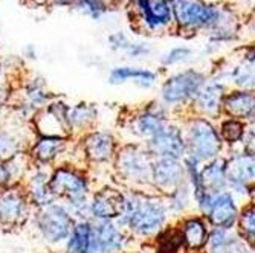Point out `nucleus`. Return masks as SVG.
Listing matches in <instances>:
<instances>
[{
    "label": "nucleus",
    "mask_w": 255,
    "mask_h": 253,
    "mask_svg": "<svg viewBox=\"0 0 255 253\" xmlns=\"http://www.w3.org/2000/svg\"><path fill=\"white\" fill-rule=\"evenodd\" d=\"M115 221L124 227L131 238H156L170 221L165 197L157 192L124 189L123 211Z\"/></svg>",
    "instance_id": "f257e3e1"
},
{
    "label": "nucleus",
    "mask_w": 255,
    "mask_h": 253,
    "mask_svg": "<svg viewBox=\"0 0 255 253\" xmlns=\"http://www.w3.org/2000/svg\"><path fill=\"white\" fill-rule=\"evenodd\" d=\"M174 15V29L179 34L196 35L211 32L222 28L226 21L234 18V11L206 0H170Z\"/></svg>",
    "instance_id": "f03ea898"
},
{
    "label": "nucleus",
    "mask_w": 255,
    "mask_h": 253,
    "mask_svg": "<svg viewBox=\"0 0 255 253\" xmlns=\"http://www.w3.org/2000/svg\"><path fill=\"white\" fill-rule=\"evenodd\" d=\"M153 162L154 157L144 144L124 142L112 164L113 175L123 189L154 192L151 183Z\"/></svg>",
    "instance_id": "7ed1b4c3"
},
{
    "label": "nucleus",
    "mask_w": 255,
    "mask_h": 253,
    "mask_svg": "<svg viewBox=\"0 0 255 253\" xmlns=\"http://www.w3.org/2000/svg\"><path fill=\"white\" fill-rule=\"evenodd\" d=\"M182 128L188 157H193L199 164L205 165L220 156H225L226 147L214 121L188 114L182 121Z\"/></svg>",
    "instance_id": "20e7f679"
},
{
    "label": "nucleus",
    "mask_w": 255,
    "mask_h": 253,
    "mask_svg": "<svg viewBox=\"0 0 255 253\" xmlns=\"http://www.w3.org/2000/svg\"><path fill=\"white\" fill-rule=\"evenodd\" d=\"M210 80V75L199 69H183L174 72L162 81L159 87V102L165 105L171 113L190 108L191 102Z\"/></svg>",
    "instance_id": "39448f33"
},
{
    "label": "nucleus",
    "mask_w": 255,
    "mask_h": 253,
    "mask_svg": "<svg viewBox=\"0 0 255 253\" xmlns=\"http://www.w3.org/2000/svg\"><path fill=\"white\" fill-rule=\"evenodd\" d=\"M75 223L77 221L69 214L64 203L55 201L46 208L35 209L29 224L46 246L63 247L72 234Z\"/></svg>",
    "instance_id": "423d86ee"
},
{
    "label": "nucleus",
    "mask_w": 255,
    "mask_h": 253,
    "mask_svg": "<svg viewBox=\"0 0 255 253\" xmlns=\"http://www.w3.org/2000/svg\"><path fill=\"white\" fill-rule=\"evenodd\" d=\"M51 189L58 201H71L90 197L94 192L92 177L81 165L63 162L52 168Z\"/></svg>",
    "instance_id": "0eeeda50"
},
{
    "label": "nucleus",
    "mask_w": 255,
    "mask_h": 253,
    "mask_svg": "<svg viewBox=\"0 0 255 253\" xmlns=\"http://www.w3.org/2000/svg\"><path fill=\"white\" fill-rule=\"evenodd\" d=\"M77 153L84 167H106L112 165L121 147L118 137L109 130H94L78 137Z\"/></svg>",
    "instance_id": "6e6552de"
},
{
    "label": "nucleus",
    "mask_w": 255,
    "mask_h": 253,
    "mask_svg": "<svg viewBox=\"0 0 255 253\" xmlns=\"http://www.w3.org/2000/svg\"><path fill=\"white\" fill-rule=\"evenodd\" d=\"M228 151V189L245 206L249 203L251 191L255 186V154L242 147Z\"/></svg>",
    "instance_id": "1a4fd4ad"
},
{
    "label": "nucleus",
    "mask_w": 255,
    "mask_h": 253,
    "mask_svg": "<svg viewBox=\"0 0 255 253\" xmlns=\"http://www.w3.org/2000/svg\"><path fill=\"white\" fill-rule=\"evenodd\" d=\"M171 121V111L159 101H153L136 110L126 121L124 128L131 137L130 142L145 144Z\"/></svg>",
    "instance_id": "9d476101"
},
{
    "label": "nucleus",
    "mask_w": 255,
    "mask_h": 253,
    "mask_svg": "<svg viewBox=\"0 0 255 253\" xmlns=\"http://www.w3.org/2000/svg\"><path fill=\"white\" fill-rule=\"evenodd\" d=\"M34 211L21 185L0 189V231L12 232L29 224Z\"/></svg>",
    "instance_id": "9b49d317"
},
{
    "label": "nucleus",
    "mask_w": 255,
    "mask_h": 253,
    "mask_svg": "<svg viewBox=\"0 0 255 253\" xmlns=\"http://www.w3.org/2000/svg\"><path fill=\"white\" fill-rule=\"evenodd\" d=\"M75 139L61 136H40L34 134L28 148V156L32 165L54 168L58 164L67 162V156L75 150Z\"/></svg>",
    "instance_id": "f8f14e48"
},
{
    "label": "nucleus",
    "mask_w": 255,
    "mask_h": 253,
    "mask_svg": "<svg viewBox=\"0 0 255 253\" xmlns=\"http://www.w3.org/2000/svg\"><path fill=\"white\" fill-rule=\"evenodd\" d=\"M136 23L147 34H165L174 29V15L170 0H136Z\"/></svg>",
    "instance_id": "ddd939ff"
},
{
    "label": "nucleus",
    "mask_w": 255,
    "mask_h": 253,
    "mask_svg": "<svg viewBox=\"0 0 255 253\" xmlns=\"http://www.w3.org/2000/svg\"><path fill=\"white\" fill-rule=\"evenodd\" d=\"M69 110H71V104L57 96L51 104L35 114L31 122L32 133L40 136H61L74 139L71 127H69Z\"/></svg>",
    "instance_id": "4468645a"
},
{
    "label": "nucleus",
    "mask_w": 255,
    "mask_h": 253,
    "mask_svg": "<svg viewBox=\"0 0 255 253\" xmlns=\"http://www.w3.org/2000/svg\"><path fill=\"white\" fill-rule=\"evenodd\" d=\"M145 148L154 159H179L187 157V142H185L182 122L171 121L147 141Z\"/></svg>",
    "instance_id": "2eb2a0df"
},
{
    "label": "nucleus",
    "mask_w": 255,
    "mask_h": 253,
    "mask_svg": "<svg viewBox=\"0 0 255 253\" xmlns=\"http://www.w3.org/2000/svg\"><path fill=\"white\" fill-rule=\"evenodd\" d=\"M242 208V203L234 197V194L226 189L217 194H211L210 203H208L202 217L206 218L211 227L237 229Z\"/></svg>",
    "instance_id": "dca6fc26"
},
{
    "label": "nucleus",
    "mask_w": 255,
    "mask_h": 253,
    "mask_svg": "<svg viewBox=\"0 0 255 253\" xmlns=\"http://www.w3.org/2000/svg\"><path fill=\"white\" fill-rule=\"evenodd\" d=\"M229 87L216 80L211 78L206 81V84L202 87V90L197 93L194 101L191 102L188 113L193 116H200L206 119H222L223 118V101L228 93Z\"/></svg>",
    "instance_id": "f3484780"
},
{
    "label": "nucleus",
    "mask_w": 255,
    "mask_h": 253,
    "mask_svg": "<svg viewBox=\"0 0 255 253\" xmlns=\"http://www.w3.org/2000/svg\"><path fill=\"white\" fill-rule=\"evenodd\" d=\"M151 183L154 192L160 195H168L183 183H187V172H185L183 160L179 159H154Z\"/></svg>",
    "instance_id": "a211bd4d"
},
{
    "label": "nucleus",
    "mask_w": 255,
    "mask_h": 253,
    "mask_svg": "<svg viewBox=\"0 0 255 253\" xmlns=\"http://www.w3.org/2000/svg\"><path fill=\"white\" fill-rule=\"evenodd\" d=\"M90 220L92 221H115L123 211L124 189L117 186H103L90 194Z\"/></svg>",
    "instance_id": "6ab92c4d"
},
{
    "label": "nucleus",
    "mask_w": 255,
    "mask_h": 253,
    "mask_svg": "<svg viewBox=\"0 0 255 253\" xmlns=\"http://www.w3.org/2000/svg\"><path fill=\"white\" fill-rule=\"evenodd\" d=\"M51 172L52 168L49 167L32 165L21 183V186L25 189L29 201L32 203L34 209H41L58 201L51 189Z\"/></svg>",
    "instance_id": "aec40b11"
},
{
    "label": "nucleus",
    "mask_w": 255,
    "mask_h": 253,
    "mask_svg": "<svg viewBox=\"0 0 255 253\" xmlns=\"http://www.w3.org/2000/svg\"><path fill=\"white\" fill-rule=\"evenodd\" d=\"M34 137L32 128L18 121L0 125V160H9L26 154Z\"/></svg>",
    "instance_id": "412c9836"
},
{
    "label": "nucleus",
    "mask_w": 255,
    "mask_h": 253,
    "mask_svg": "<svg viewBox=\"0 0 255 253\" xmlns=\"http://www.w3.org/2000/svg\"><path fill=\"white\" fill-rule=\"evenodd\" d=\"M98 253H126L131 237L117 221H94Z\"/></svg>",
    "instance_id": "4be33fe9"
},
{
    "label": "nucleus",
    "mask_w": 255,
    "mask_h": 253,
    "mask_svg": "<svg viewBox=\"0 0 255 253\" xmlns=\"http://www.w3.org/2000/svg\"><path fill=\"white\" fill-rule=\"evenodd\" d=\"M179 232L187 252H203L210 240L211 226L202 215H188L179 221Z\"/></svg>",
    "instance_id": "5701e85b"
},
{
    "label": "nucleus",
    "mask_w": 255,
    "mask_h": 253,
    "mask_svg": "<svg viewBox=\"0 0 255 253\" xmlns=\"http://www.w3.org/2000/svg\"><path fill=\"white\" fill-rule=\"evenodd\" d=\"M223 116L251 124L255 121V90L231 88L223 101Z\"/></svg>",
    "instance_id": "b1692460"
},
{
    "label": "nucleus",
    "mask_w": 255,
    "mask_h": 253,
    "mask_svg": "<svg viewBox=\"0 0 255 253\" xmlns=\"http://www.w3.org/2000/svg\"><path fill=\"white\" fill-rule=\"evenodd\" d=\"M107 80L112 85H123L131 83L137 87L148 90L159 83V72L139 66H117L109 72Z\"/></svg>",
    "instance_id": "393cba45"
},
{
    "label": "nucleus",
    "mask_w": 255,
    "mask_h": 253,
    "mask_svg": "<svg viewBox=\"0 0 255 253\" xmlns=\"http://www.w3.org/2000/svg\"><path fill=\"white\" fill-rule=\"evenodd\" d=\"M100 121V108L92 102H77L71 104L69 110V127L74 139L84 136L89 131L97 130Z\"/></svg>",
    "instance_id": "a878e982"
},
{
    "label": "nucleus",
    "mask_w": 255,
    "mask_h": 253,
    "mask_svg": "<svg viewBox=\"0 0 255 253\" xmlns=\"http://www.w3.org/2000/svg\"><path fill=\"white\" fill-rule=\"evenodd\" d=\"M249 246L245 243L237 229L211 227L206 253H245Z\"/></svg>",
    "instance_id": "bb28decb"
},
{
    "label": "nucleus",
    "mask_w": 255,
    "mask_h": 253,
    "mask_svg": "<svg viewBox=\"0 0 255 253\" xmlns=\"http://www.w3.org/2000/svg\"><path fill=\"white\" fill-rule=\"evenodd\" d=\"M63 253H98L94 221H78L63 246Z\"/></svg>",
    "instance_id": "cd10ccee"
},
{
    "label": "nucleus",
    "mask_w": 255,
    "mask_h": 253,
    "mask_svg": "<svg viewBox=\"0 0 255 253\" xmlns=\"http://www.w3.org/2000/svg\"><path fill=\"white\" fill-rule=\"evenodd\" d=\"M31 167L32 162L28 154H21L9 160H0V189L21 185Z\"/></svg>",
    "instance_id": "c85d7f7f"
},
{
    "label": "nucleus",
    "mask_w": 255,
    "mask_h": 253,
    "mask_svg": "<svg viewBox=\"0 0 255 253\" xmlns=\"http://www.w3.org/2000/svg\"><path fill=\"white\" fill-rule=\"evenodd\" d=\"M57 96L48 88L46 81L40 77H34L26 80V83L21 85V96L20 101L28 104L37 113L43 110L48 104H51Z\"/></svg>",
    "instance_id": "c756f323"
},
{
    "label": "nucleus",
    "mask_w": 255,
    "mask_h": 253,
    "mask_svg": "<svg viewBox=\"0 0 255 253\" xmlns=\"http://www.w3.org/2000/svg\"><path fill=\"white\" fill-rule=\"evenodd\" d=\"M202 180L208 192L217 194L228 189V159L220 156L202 165Z\"/></svg>",
    "instance_id": "7c9ffc66"
},
{
    "label": "nucleus",
    "mask_w": 255,
    "mask_h": 253,
    "mask_svg": "<svg viewBox=\"0 0 255 253\" xmlns=\"http://www.w3.org/2000/svg\"><path fill=\"white\" fill-rule=\"evenodd\" d=\"M165 203L168 208L170 218H183V215L187 214L191 206L194 204V197L191 192V188L188 183H183L182 186L174 189L171 194L165 195Z\"/></svg>",
    "instance_id": "2f4dec72"
},
{
    "label": "nucleus",
    "mask_w": 255,
    "mask_h": 253,
    "mask_svg": "<svg viewBox=\"0 0 255 253\" xmlns=\"http://www.w3.org/2000/svg\"><path fill=\"white\" fill-rule=\"evenodd\" d=\"M217 127H219V133H220V137H222L226 150H234V148L242 147L248 124L233 119V118L223 116Z\"/></svg>",
    "instance_id": "473e14b6"
},
{
    "label": "nucleus",
    "mask_w": 255,
    "mask_h": 253,
    "mask_svg": "<svg viewBox=\"0 0 255 253\" xmlns=\"http://www.w3.org/2000/svg\"><path fill=\"white\" fill-rule=\"evenodd\" d=\"M237 231L245 243L251 249H255V204L248 203L242 208Z\"/></svg>",
    "instance_id": "72a5a7b5"
},
{
    "label": "nucleus",
    "mask_w": 255,
    "mask_h": 253,
    "mask_svg": "<svg viewBox=\"0 0 255 253\" xmlns=\"http://www.w3.org/2000/svg\"><path fill=\"white\" fill-rule=\"evenodd\" d=\"M118 3H121V0H75L72 6L90 18L101 20L113 5Z\"/></svg>",
    "instance_id": "f704fd0d"
},
{
    "label": "nucleus",
    "mask_w": 255,
    "mask_h": 253,
    "mask_svg": "<svg viewBox=\"0 0 255 253\" xmlns=\"http://www.w3.org/2000/svg\"><path fill=\"white\" fill-rule=\"evenodd\" d=\"M180 250H185V247L177 227H165L156 237V253H179Z\"/></svg>",
    "instance_id": "c9c22d12"
},
{
    "label": "nucleus",
    "mask_w": 255,
    "mask_h": 253,
    "mask_svg": "<svg viewBox=\"0 0 255 253\" xmlns=\"http://www.w3.org/2000/svg\"><path fill=\"white\" fill-rule=\"evenodd\" d=\"M194 58V51L190 46H174L168 49L164 55L160 57L162 67H176L180 64H187Z\"/></svg>",
    "instance_id": "e433bc0d"
},
{
    "label": "nucleus",
    "mask_w": 255,
    "mask_h": 253,
    "mask_svg": "<svg viewBox=\"0 0 255 253\" xmlns=\"http://www.w3.org/2000/svg\"><path fill=\"white\" fill-rule=\"evenodd\" d=\"M89 198L90 197L77 198V200H71V201H64L66 209L69 211V214L72 215V218L77 223L78 221H89L90 220V201H89Z\"/></svg>",
    "instance_id": "4c0bfd02"
},
{
    "label": "nucleus",
    "mask_w": 255,
    "mask_h": 253,
    "mask_svg": "<svg viewBox=\"0 0 255 253\" xmlns=\"http://www.w3.org/2000/svg\"><path fill=\"white\" fill-rule=\"evenodd\" d=\"M151 46L148 43H142V41H130V44L127 46V49L124 51V55L128 60H141V58H147L151 54Z\"/></svg>",
    "instance_id": "58836bf2"
},
{
    "label": "nucleus",
    "mask_w": 255,
    "mask_h": 253,
    "mask_svg": "<svg viewBox=\"0 0 255 253\" xmlns=\"http://www.w3.org/2000/svg\"><path fill=\"white\" fill-rule=\"evenodd\" d=\"M130 41L131 40L124 32H121V31H117V32L110 34L109 38H107V43L110 46V49L113 52H120V54H124V51L127 49V46L130 44Z\"/></svg>",
    "instance_id": "ea45409f"
},
{
    "label": "nucleus",
    "mask_w": 255,
    "mask_h": 253,
    "mask_svg": "<svg viewBox=\"0 0 255 253\" xmlns=\"http://www.w3.org/2000/svg\"><path fill=\"white\" fill-rule=\"evenodd\" d=\"M242 148L251 154H255V121L248 124L246 133H245V139L242 142Z\"/></svg>",
    "instance_id": "a19ab883"
},
{
    "label": "nucleus",
    "mask_w": 255,
    "mask_h": 253,
    "mask_svg": "<svg viewBox=\"0 0 255 253\" xmlns=\"http://www.w3.org/2000/svg\"><path fill=\"white\" fill-rule=\"evenodd\" d=\"M12 98V87L8 84V81L0 83V105H5L11 101Z\"/></svg>",
    "instance_id": "79ce46f5"
},
{
    "label": "nucleus",
    "mask_w": 255,
    "mask_h": 253,
    "mask_svg": "<svg viewBox=\"0 0 255 253\" xmlns=\"http://www.w3.org/2000/svg\"><path fill=\"white\" fill-rule=\"evenodd\" d=\"M46 2L51 5H55V6H71V5H74L75 0H46Z\"/></svg>",
    "instance_id": "37998d69"
},
{
    "label": "nucleus",
    "mask_w": 255,
    "mask_h": 253,
    "mask_svg": "<svg viewBox=\"0 0 255 253\" xmlns=\"http://www.w3.org/2000/svg\"><path fill=\"white\" fill-rule=\"evenodd\" d=\"M25 55H26L28 58H31V60L37 58V52H35V49L32 48V46H28V48L25 49Z\"/></svg>",
    "instance_id": "c03bdc74"
},
{
    "label": "nucleus",
    "mask_w": 255,
    "mask_h": 253,
    "mask_svg": "<svg viewBox=\"0 0 255 253\" xmlns=\"http://www.w3.org/2000/svg\"><path fill=\"white\" fill-rule=\"evenodd\" d=\"M6 78H5V67H3V63L0 61V83L2 81H5Z\"/></svg>",
    "instance_id": "a18cd8bd"
},
{
    "label": "nucleus",
    "mask_w": 255,
    "mask_h": 253,
    "mask_svg": "<svg viewBox=\"0 0 255 253\" xmlns=\"http://www.w3.org/2000/svg\"><path fill=\"white\" fill-rule=\"evenodd\" d=\"M249 203H252V204H255V186L252 188V191H251V197H249Z\"/></svg>",
    "instance_id": "49530a36"
},
{
    "label": "nucleus",
    "mask_w": 255,
    "mask_h": 253,
    "mask_svg": "<svg viewBox=\"0 0 255 253\" xmlns=\"http://www.w3.org/2000/svg\"><path fill=\"white\" fill-rule=\"evenodd\" d=\"M245 253H255V249H251V247H249Z\"/></svg>",
    "instance_id": "de8ad7c7"
},
{
    "label": "nucleus",
    "mask_w": 255,
    "mask_h": 253,
    "mask_svg": "<svg viewBox=\"0 0 255 253\" xmlns=\"http://www.w3.org/2000/svg\"><path fill=\"white\" fill-rule=\"evenodd\" d=\"M35 3H41V2H46V0H34Z\"/></svg>",
    "instance_id": "09e8293b"
},
{
    "label": "nucleus",
    "mask_w": 255,
    "mask_h": 253,
    "mask_svg": "<svg viewBox=\"0 0 255 253\" xmlns=\"http://www.w3.org/2000/svg\"><path fill=\"white\" fill-rule=\"evenodd\" d=\"M52 253H57V252H52Z\"/></svg>",
    "instance_id": "8fccbe9b"
}]
</instances>
